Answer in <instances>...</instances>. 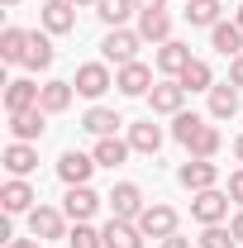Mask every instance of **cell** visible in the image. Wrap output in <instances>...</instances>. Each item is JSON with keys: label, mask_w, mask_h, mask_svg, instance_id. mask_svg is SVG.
Wrapping results in <instances>:
<instances>
[{"label": "cell", "mask_w": 243, "mask_h": 248, "mask_svg": "<svg viewBox=\"0 0 243 248\" xmlns=\"http://www.w3.org/2000/svg\"><path fill=\"white\" fill-rule=\"evenodd\" d=\"M186 86L182 81H177V77H167V81H157V86H152L148 91V105H152V115H182L186 110Z\"/></svg>", "instance_id": "52a82bcc"}, {"label": "cell", "mask_w": 243, "mask_h": 248, "mask_svg": "<svg viewBox=\"0 0 243 248\" xmlns=\"http://www.w3.org/2000/svg\"><path fill=\"white\" fill-rule=\"evenodd\" d=\"M95 15H100L110 29H124V19L138 15V5H134V0H95Z\"/></svg>", "instance_id": "f1b7e54d"}, {"label": "cell", "mask_w": 243, "mask_h": 248, "mask_svg": "<svg viewBox=\"0 0 243 248\" xmlns=\"http://www.w3.org/2000/svg\"><path fill=\"white\" fill-rule=\"evenodd\" d=\"M186 62H191V48H186V43H177V38L157 43V58H152V67H157L162 77H182Z\"/></svg>", "instance_id": "e0dca14e"}, {"label": "cell", "mask_w": 243, "mask_h": 248, "mask_svg": "<svg viewBox=\"0 0 243 248\" xmlns=\"http://www.w3.org/2000/svg\"><path fill=\"white\" fill-rule=\"evenodd\" d=\"M234 24H239V29H243V5H239V15H234Z\"/></svg>", "instance_id": "b9f144b4"}, {"label": "cell", "mask_w": 243, "mask_h": 248, "mask_svg": "<svg viewBox=\"0 0 243 248\" xmlns=\"http://www.w3.org/2000/svg\"><path fill=\"white\" fill-rule=\"evenodd\" d=\"M200 248H239V239H234V229H224V224H205V229H200Z\"/></svg>", "instance_id": "d6a6232c"}, {"label": "cell", "mask_w": 243, "mask_h": 248, "mask_svg": "<svg viewBox=\"0 0 243 248\" xmlns=\"http://www.w3.org/2000/svg\"><path fill=\"white\" fill-rule=\"evenodd\" d=\"M105 205H110V215H115V219H138L143 210H148L143 191H138L134 182H115V191L105 196Z\"/></svg>", "instance_id": "277c9868"}, {"label": "cell", "mask_w": 243, "mask_h": 248, "mask_svg": "<svg viewBox=\"0 0 243 248\" xmlns=\"http://www.w3.org/2000/svg\"><path fill=\"white\" fill-rule=\"evenodd\" d=\"M210 48H214V53H224V58L234 62V58L243 53V29H239V24H224V19H219V24L210 29Z\"/></svg>", "instance_id": "603a6c76"}, {"label": "cell", "mask_w": 243, "mask_h": 248, "mask_svg": "<svg viewBox=\"0 0 243 248\" xmlns=\"http://www.w3.org/2000/svg\"><path fill=\"white\" fill-rule=\"evenodd\" d=\"M177 182L186 191H210V186H219V162L214 157H191V162H182Z\"/></svg>", "instance_id": "ba28073f"}, {"label": "cell", "mask_w": 243, "mask_h": 248, "mask_svg": "<svg viewBox=\"0 0 243 248\" xmlns=\"http://www.w3.org/2000/svg\"><path fill=\"white\" fill-rule=\"evenodd\" d=\"M33 186L24 182V177H10V182L0 186V205H5V215H29L33 210Z\"/></svg>", "instance_id": "5bb4252c"}, {"label": "cell", "mask_w": 243, "mask_h": 248, "mask_svg": "<svg viewBox=\"0 0 243 248\" xmlns=\"http://www.w3.org/2000/svg\"><path fill=\"white\" fill-rule=\"evenodd\" d=\"M205 129V120L196 115V110H182V115H172V139L182 143V148H191V139Z\"/></svg>", "instance_id": "4dcf8cb0"}, {"label": "cell", "mask_w": 243, "mask_h": 248, "mask_svg": "<svg viewBox=\"0 0 243 248\" xmlns=\"http://www.w3.org/2000/svg\"><path fill=\"white\" fill-rule=\"evenodd\" d=\"M134 5H138V10H162L167 0H134Z\"/></svg>", "instance_id": "ab89813d"}, {"label": "cell", "mask_w": 243, "mask_h": 248, "mask_svg": "<svg viewBox=\"0 0 243 248\" xmlns=\"http://www.w3.org/2000/svg\"><path fill=\"white\" fill-rule=\"evenodd\" d=\"M191 215L200 219V224H224V219H229V191H219V186H210V191H196V201H191Z\"/></svg>", "instance_id": "8992f818"}, {"label": "cell", "mask_w": 243, "mask_h": 248, "mask_svg": "<svg viewBox=\"0 0 243 248\" xmlns=\"http://www.w3.org/2000/svg\"><path fill=\"white\" fill-rule=\"evenodd\" d=\"M38 244H43V239H33V234H29V239H10L5 248H38Z\"/></svg>", "instance_id": "74e56055"}, {"label": "cell", "mask_w": 243, "mask_h": 248, "mask_svg": "<svg viewBox=\"0 0 243 248\" xmlns=\"http://www.w3.org/2000/svg\"><path fill=\"white\" fill-rule=\"evenodd\" d=\"M53 58H58V53H53V38L33 29V33H29V48H24V62H19V67H29V72H48V67H53Z\"/></svg>", "instance_id": "44dd1931"}, {"label": "cell", "mask_w": 243, "mask_h": 248, "mask_svg": "<svg viewBox=\"0 0 243 248\" xmlns=\"http://www.w3.org/2000/svg\"><path fill=\"white\" fill-rule=\"evenodd\" d=\"M5 5H19V0H5Z\"/></svg>", "instance_id": "ee69618b"}, {"label": "cell", "mask_w": 243, "mask_h": 248, "mask_svg": "<svg viewBox=\"0 0 243 248\" xmlns=\"http://www.w3.org/2000/svg\"><path fill=\"white\" fill-rule=\"evenodd\" d=\"M219 148H224V134H219L214 124H205V129L191 139V148H186V153H191V157H214Z\"/></svg>", "instance_id": "1f68e13d"}, {"label": "cell", "mask_w": 243, "mask_h": 248, "mask_svg": "<svg viewBox=\"0 0 243 248\" xmlns=\"http://www.w3.org/2000/svg\"><path fill=\"white\" fill-rule=\"evenodd\" d=\"M72 5H95V0H72Z\"/></svg>", "instance_id": "7bdbcfd3"}, {"label": "cell", "mask_w": 243, "mask_h": 248, "mask_svg": "<svg viewBox=\"0 0 243 248\" xmlns=\"http://www.w3.org/2000/svg\"><path fill=\"white\" fill-rule=\"evenodd\" d=\"M24 48H29V29H10L0 33V62H24Z\"/></svg>", "instance_id": "f546056e"}, {"label": "cell", "mask_w": 243, "mask_h": 248, "mask_svg": "<svg viewBox=\"0 0 243 248\" xmlns=\"http://www.w3.org/2000/svg\"><path fill=\"white\" fill-rule=\"evenodd\" d=\"M67 244H72V248H105V239H100V229L86 219V224H76V229L67 234Z\"/></svg>", "instance_id": "836d02e7"}, {"label": "cell", "mask_w": 243, "mask_h": 248, "mask_svg": "<svg viewBox=\"0 0 243 248\" xmlns=\"http://www.w3.org/2000/svg\"><path fill=\"white\" fill-rule=\"evenodd\" d=\"M100 167L95 162V153H76V148H67V153L58 157V177L67 186H91V172Z\"/></svg>", "instance_id": "9c48e42d"}, {"label": "cell", "mask_w": 243, "mask_h": 248, "mask_svg": "<svg viewBox=\"0 0 243 248\" xmlns=\"http://www.w3.org/2000/svg\"><path fill=\"white\" fill-rule=\"evenodd\" d=\"M229 201L243 210V167H239V172H229Z\"/></svg>", "instance_id": "e575fe53"}, {"label": "cell", "mask_w": 243, "mask_h": 248, "mask_svg": "<svg viewBox=\"0 0 243 248\" xmlns=\"http://www.w3.org/2000/svg\"><path fill=\"white\" fill-rule=\"evenodd\" d=\"M129 148L134 153H157L162 148V124H152V120H138V124H129Z\"/></svg>", "instance_id": "7402d4cb"}, {"label": "cell", "mask_w": 243, "mask_h": 248, "mask_svg": "<svg viewBox=\"0 0 243 248\" xmlns=\"http://www.w3.org/2000/svg\"><path fill=\"white\" fill-rule=\"evenodd\" d=\"M72 95H76V86H72V81H43V91H38V105H43L48 115H62V110L72 105Z\"/></svg>", "instance_id": "d4e9b609"}, {"label": "cell", "mask_w": 243, "mask_h": 248, "mask_svg": "<svg viewBox=\"0 0 243 248\" xmlns=\"http://www.w3.org/2000/svg\"><path fill=\"white\" fill-rule=\"evenodd\" d=\"M29 234L43 239V244L67 239V215H62L58 205H33V210H29Z\"/></svg>", "instance_id": "5b68a950"}, {"label": "cell", "mask_w": 243, "mask_h": 248, "mask_svg": "<svg viewBox=\"0 0 243 248\" xmlns=\"http://www.w3.org/2000/svg\"><path fill=\"white\" fill-rule=\"evenodd\" d=\"M134 29H138L143 43H167L172 38V15L167 10H138V24Z\"/></svg>", "instance_id": "2e32d148"}, {"label": "cell", "mask_w": 243, "mask_h": 248, "mask_svg": "<svg viewBox=\"0 0 243 248\" xmlns=\"http://www.w3.org/2000/svg\"><path fill=\"white\" fill-rule=\"evenodd\" d=\"M229 229H234V239H239V244H243V210H239V215H234V219H229Z\"/></svg>", "instance_id": "f35d334b"}, {"label": "cell", "mask_w": 243, "mask_h": 248, "mask_svg": "<svg viewBox=\"0 0 243 248\" xmlns=\"http://www.w3.org/2000/svg\"><path fill=\"white\" fill-rule=\"evenodd\" d=\"M120 124H124V120L115 115V110H105V105H91V110L81 115V129H86V134H95V139H110Z\"/></svg>", "instance_id": "484cf974"}, {"label": "cell", "mask_w": 243, "mask_h": 248, "mask_svg": "<svg viewBox=\"0 0 243 248\" xmlns=\"http://www.w3.org/2000/svg\"><path fill=\"white\" fill-rule=\"evenodd\" d=\"M129 153H134V148H129V139H120V134L95 139V162H100V167H110V172L124 167V157H129Z\"/></svg>", "instance_id": "cb8c5ba5"}, {"label": "cell", "mask_w": 243, "mask_h": 248, "mask_svg": "<svg viewBox=\"0 0 243 248\" xmlns=\"http://www.w3.org/2000/svg\"><path fill=\"white\" fill-rule=\"evenodd\" d=\"M234 153H239V162H243V134H239V139H234Z\"/></svg>", "instance_id": "60d3db41"}, {"label": "cell", "mask_w": 243, "mask_h": 248, "mask_svg": "<svg viewBox=\"0 0 243 248\" xmlns=\"http://www.w3.org/2000/svg\"><path fill=\"white\" fill-rule=\"evenodd\" d=\"M100 239H105V248H143L148 234H143L134 219H115V215H110V224L100 229Z\"/></svg>", "instance_id": "9a60e30c"}, {"label": "cell", "mask_w": 243, "mask_h": 248, "mask_svg": "<svg viewBox=\"0 0 243 248\" xmlns=\"http://www.w3.org/2000/svg\"><path fill=\"white\" fill-rule=\"evenodd\" d=\"M72 86H76V95H86V100H100V95L115 86L110 62H81V67H76V77H72Z\"/></svg>", "instance_id": "7a4b0ae2"}, {"label": "cell", "mask_w": 243, "mask_h": 248, "mask_svg": "<svg viewBox=\"0 0 243 248\" xmlns=\"http://www.w3.org/2000/svg\"><path fill=\"white\" fill-rule=\"evenodd\" d=\"M205 95H210V120H234L239 115V86L234 81H214Z\"/></svg>", "instance_id": "d6986e66"}, {"label": "cell", "mask_w": 243, "mask_h": 248, "mask_svg": "<svg viewBox=\"0 0 243 248\" xmlns=\"http://www.w3.org/2000/svg\"><path fill=\"white\" fill-rule=\"evenodd\" d=\"M134 224H138V229H143L148 239H172V234H177V224H182V215H177L172 205L152 201V205H148V210H143L138 219H134Z\"/></svg>", "instance_id": "3957f363"}, {"label": "cell", "mask_w": 243, "mask_h": 248, "mask_svg": "<svg viewBox=\"0 0 243 248\" xmlns=\"http://www.w3.org/2000/svg\"><path fill=\"white\" fill-rule=\"evenodd\" d=\"M157 248H191V239H182V234H172V239H162Z\"/></svg>", "instance_id": "8d00e7d4"}, {"label": "cell", "mask_w": 243, "mask_h": 248, "mask_svg": "<svg viewBox=\"0 0 243 248\" xmlns=\"http://www.w3.org/2000/svg\"><path fill=\"white\" fill-rule=\"evenodd\" d=\"M138 48H143L138 29H110L105 43H100V58L115 62V67H129V62H138Z\"/></svg>", "instance_id": "6da1fadb"}, {"label": "cell", "mask_w": 243, "mask_h": 248, "mask_svg": "<svg viewBox=\"0 0 243 248\" xmlns=\"http://www.w3.org/2000/svg\"><path fill=\"white\" fill-rule=\"evenodd\" d=\"M115 86H120V95H148L157 81H152V67H148V62H129V67L115 72Z\"/></svg>", "instance_id": "4fadbf2b"}, {"label": "cell", "mask_w": 243, "mask_h": 248, "mask_svg": "<svg viewBox=\"0 0 243 248\" xmlns=\"http://www.w3.org/2000/svg\"><path fill=\"white\" fill-rule=\"evenodd\" d=\"M0 162H5V172H10V177H29L33 167H38V148L15 139V143L5 148V157H0Z\"/></svg>", "instance_id": "ffe728a7"}, {"label": "cell", "mask_w": 243, "mask_h": 248, "mask_svg": "<svg viewBox=\"0 0 243 248\" xmlns=\"http://www.w3.org/2000/svg\"><path fill=\"white\" fill-rule=\"evenodd\" d=\"M100 201H105V196H95L91 186H67V196H62V215L72 219V224H86V219L100 210Z\"/></svg>", "instance_id": "30bf717a"}, {"label": "cell", "mask_w": 243, "mask_h": 248, "mask_svg": "<svg viewBox=\"0 0 243 248\" xmlns=\"http://www.w3.org/2000/svg\"><path fill=\"white\" fill-rule=\"evenodd\" d=\"M229 81H234V86H239V91H243V53H239V58H234V62H229Z\"/></svg>", "instance_id": "d590c367"}, {"label": "cell", "mask_w": 243, "mask_h": 248, "mask_svg": "<svg viewBox=\"0 0 243 248\" xmlns=\"http://www.w3.org/2000/svg\"><path fill=\"white\" fill-rule=\"evenodd\" d=\"M10 134H15L19 143H33V139H43V134H48V110H43V105H33V110H19V115H10Z\"/></svg>", "instance_id": "7c38bea8"}, {"label": "cell", "mask_w": 243, "mask_h": 248, "mask_svg": "<svg viewBox=\"0 0 243 248\" xmlns=\"http://www.w3.org/2000/svg\"><path fill=\"white\" fill-rule=\"evenodd\" d=\"M177 81H182L186 91H210V86H214V72H210V62H205V58H191Z\"/></svg>", "instance_id": "83f0119b"}, {"label": "cell", "mask_w": 243, "mask_h": 248, "mask_svg": "<svg viewBox=\"0 0 243 248\" xmlns=\"http://www.w3.org/2000/svg\"><path fill=\"white\" fill-rule=\"evenodd\" d=\"M38 19H43V33H72L76 29V5L72 0H43Z\"/></svg>", "instance_id": "8fae6325"}, {"label": "cell", "mask_w": 243, "mask_h": 248, "mask_svg": "<svg viewBox=\"0 0 243 248\" xmlns=\"http://www.w3.org/2000/svg\"><path fill=\"white\" fill-rule=\"evenodd\" d=\"M219 10H224V0H186V19L196 29H214L219 24Z\"/></svg>", "instance_id": "4316f807"}, {"label": "cell", "mask_w": 243, "mask_h": 248, "mask_svg": "<svg viewBox=\"0 0 243 248\" xmlns=\"http://www.w3.org/2000/svg\"><path fill=\"white\" fill-rule=\"evenodd\" d=\"M38 91H43V86H33L29 77H19V81H5V115L33 110V105H38Z\"/></svg>", "instance_id": "ac0fdd59"}]
</instances>
